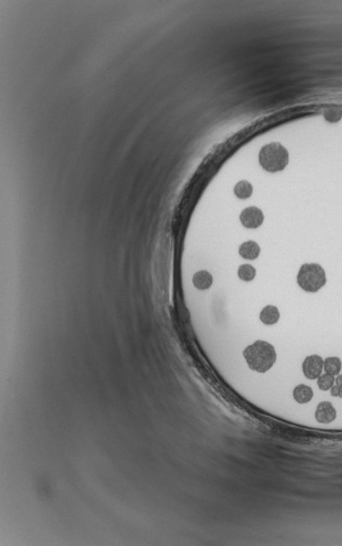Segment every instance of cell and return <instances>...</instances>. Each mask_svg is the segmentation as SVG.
<instances>
[{"instance_id": "6da1fadb", "label": "cell", "mask_w": 342, "mask_h": 546, "mask_svg": "<svg viewBox=\"0 0 342 546\" xmlns=\"http://www.w3.org/2000/svg\"><path fill=\"white\" fill-rule=\"evenodd\" d=\"M243 356L249 369L258 373L270 371L276 362L275 348L265 340H256L247 346L243 351Z\"/></svg>"}, {"instance_id": "7a4b0ae2", "label": "cell", "mask_w": 342, "mask_h": 546, "mask_svg": "<svg viewBox=\"0 0 342 546\" xmlns=\"http://www.w3.org/2000/svg\"><path fill=\"white\" fill-rule=\"evenodd\" d=\"M259 163L266 171H282L288 165L289 153L287 149L281 143H269L260 150Z\"/></svg>"}, {"instance_id": "3957f363", "label": "cell", "mask_w": 342, "mask_h": 546, "mask_svg": "<svg viewBox=\"0 0 342 546\" xmlns=\"http://www.w3.org/2000/svg\"><path fill=\"white\" fill-rule=\"evenodd\" d=\"M326 272L318 264H304L301 266L297 275L298 285L308 293H316L325 286Z\"/></svg>"}, {"instance_id": "277c9868", "label": "cell", "mask_w": 342, "mask_h": 546, "mask_svg": "<svg viewBox=\"0 0 342 546\" xmlns=\"http://www.w3.org/2000/svg\"><path fill=\"white\" fill-rule=\"evenodd\" d=\"M324 371V359L318 354L308 356L302 363V372L308 380H317Z\"/></svg>"}, {"instance_id": "5b68a950", "label": "cell", "mask_w": 342, "mask_h": 546, "mask_svg": "<svg viewBox=\"0 0 342 546\" xmlns=\"http://www.w3.org/2000/svg\"><path fill=\"white\" fill-rule=\"evenodd\" d=\"M240 220L242 224L248 229H257L263 223L264 215L260 208L250 206L241 213Z\"/></svg>"}, {"instance_id": "8992f818", "label": "cell", "mask_w": 342, "mask_h": 546, "mask_svg": "<svg viewBox=\"0 0 342 546\" xmlns=\"http://www.w3.org/2000/svg\"><path fill=\"white\" fill-rule=\"evenodd\" d=\"M337 417V411L335 406L327 401L318 403L315 411V418L318 423L329 424L336 420Z\"/></svg>"}, {"instance_id": "52a82bcc", "label": "cell", "mask_w": 342, "mask_h": 546, "mask_svg": "<svg viewBox=\"0 0 342 546\" xmlns=\"http://www.w3.org/2000/svg\"><path fill=\"white\" fill-rule=\"evenodd\" d=\"M192 282L193 285L198 290H207L212 286L213 276L209 271L199 270L194 273Z\"/></svg>"}, {"instance_id": "ba28073f", "label": "cell", "mask_w": 342, "mask_h": 546, "mask_svg": "<svg viewBox=\"0 0 342 546\" xmlns=\"http://www.w3.org/2000/svg\"><path fill=\"white\" fill-rule=\"evenodd\" d=\"M260 252H261V248L259 246V244L254 241L244 242L240 246V249H239L240 256L247 260L257 259L259 257Z\"/></svg>"}, {"instance_id": "9c48e42d", "label": "cell", "mask_w": 342, "mask_h": 546, "mask_svg": "<svg viewBox=\"0 0 342 546\" xmlns=\"http://www.w3.org/2000/svg\"><path fill=\"white\" fill-rule=\"evenodd\" d=\"M260 320L265 325H274L280 321L281 313L278 308L273 305L265 306L260 312Z\"/></svg>"}, {"instance_id": "30bf717a", "label": "cell", "mask_w": 342, "mask_h": 546, "mask_svg": "<svg viewBox=\"0 0 342 546\" xmlns=\"http://www.w3.org/2000/svg\"><path fill=\"white\" fill-rule=\"evenodd\" d=\"M313 396H314L313 389L310 386H306L303 384L295 386L293 391V397L295 400V402H298L300 404L309 403L313 399Z\"/></svg>"}, {"instance_id": "8fae6325", "label": "cell", "mask_w": 342, "mask_h": 546, "mask_svg": "<svg viewBox=\"0 0 342 546\" xmlns=\"http://www.w3.org/2000/svg\"><path fill=\"white\" fill-rule=\"evenodd\" d=\"M252 192H253L252 184L249 181H247V180H241V181L237 182L234 187V193L241 200L249 199V197L252 195Z\"/></svg>"}, {"instance_id": "7c38bea8", "label": "cell", "mask_w": 342, "mask_h": 546, "mask_svg": "<svg viewBox=\"0 0 342 546\" xmlns=\"http://www.w3.org/2000/svg\"><path fill=\"white\" fill-rule=\"evenodd\" d=\"M341 368L342 363L338 357H329L324 360V371H325V373L337 376L340 374Z\"/></svg>"}, {"instance_id": "4fadbf2b", "label": "cell", "mask_w": 342, "mask_h": 546, "mask_svg": "<svg viewBox=\"0 0 342 546\" xmlns=\"http://www.w3.org/2000/svg\"><path fill=\"white\" fill-rule=\"evenodd\" d=\"M237 275H239L240 280L244 282H251L257 275V270L252 265L244 264L241 265L237 269Z\"/></svg>"}, {"instance_id": "5bb4252c", "label": "cell", "mask_w": 342, "mask_h": 546, "mask_svg": "<svg viewBox=\"0 0 342 546\" xmlns=\"http://www.w3.org/2000/svg\"><path fill=\"white\" fill-rule=\"evenodd\" d=\"M336 377L334 375H330L328 373H324L317 379V386L323 391H327L332 389V387L335 385Z\"/></svg>"}, {"instance_id": "9a60e30c", "label": "cell", "mask_w": 342, "mask_h": 546, "mask_svg": "<svg viewBox=\"0 0 342 546\" xmlns=\"http://www.w3.org/2000/svg\"><path fill=\"white\" fill-rule=\"evenodd\" d=\"M324 118H325L328 123H338V121L342 118V111L339 109H328L324 112Z\"/></svg>"}, {"instance_id": "2e32d148", "label": "cell", "mask_w": 342, "mask_h": 546, "mask_svg": "<svg viewBox=\"0 0 342 546\" xmlns=\"http://www.w3.org/2000/svg\"><path fill=\"white\" fill-rule=\"evenodd\" d=\"M330 393H332L333 397H339V386L335 384L330 389Z\"/></svg>"}, {"instance_id": "e0dca14e", "label": "cell", "mask_w": 342, "mask_h": 546, "mask_svg": "<svg viewBox=\"0 0 342 546\" xmlns=\"http://www.w3.org/2000/svg\"><path fill=\"white\" fill-rule=\"evenodd\" d=\"M335 384H336V385H342V375H341V374L337 375V377H336Z\"/></svg>"}, {"instance_id": "ac0fdd59", "label": "cell", "mask_w": 342, "mask_h": 546, "mask_svg": "<svg viewBox=\"0 0 342 546\" xmlns=\"http://www.w3.org/2000/svg\"><path fill=\"white\" fill-rule=\"evenodd\" d=\"M339 386V398H342V385H338Z\"/></svg>"}]
</instances>
